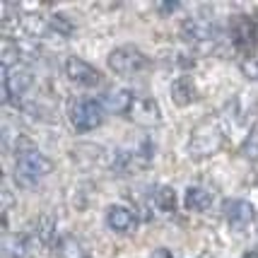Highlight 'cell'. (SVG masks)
<instances>
[{
	"label": "cell",
	"mask_w": 258,
	"mask_h": 258,
	"mask_svg": "<svg viewBox=\"0 0 258 258\" xmlns=\"http://www.w3.org/2000/svg\"><path fill=\"white\" fill-rule=\"evenodd\" d=\"M244 258H258V251H248V253H246Z\"/></svg>",
	"instance_id": "7402d4cb"
},
{
	"label": "cell",
	"mask_w": 258,
	"mask_h": 258,
	"mask_svg": "<svg viewBox=\"0 0 258 258\" xmlns=\"http://www.w3.org/2000/svg\"><path fill=\"white\" fill-rule=\"evenodd\" d=\"M222 140H225V133L220 123L215 118H205L196 125V131L191 135V143H188V150L193 152V157H210L215 155L220 147H222Z\"/></svg>",
	"instance_id": "7a4b0ae2"
},
{
	"label": "cell",
	"mask_w": 258,
	"mask_h": 258,
	"mask_svg": "<svg viewBox=\"0 0 258 258\" xmlns=\"http://www.w3.org/2000/svg\"><path fill=\"white\" fill-rule=\"evenodd\" d=\"M171 99L176 101L179 106H186V104H191L196 99V85H193V80L188 75H181L179 80H174V85H171Z\"/></svg>",
	"instance_id": "5bb4252c"
},
{
	"label": "cell",
	"mask_w": 258,
	"mask_h": 258,
	"mask_svg": "<svg viewBox=\"0 0 258 258\" xmlns=\"http://www.w3.org/2000/svg\"><path fill=\"white\" fill-rule=\"evenodd\" d=\"M232 39L239 48H253L258 39V29H256V20L253 17H246V15H239L234 20V27H232Z\"/></svg>",
	"instance_id": "ba28073f"
},
{
	"label": "cell",
	"mask_w": 258,
	"mask_h": 258,
	"mask_svg": "<svg viewBox=\"0 0 258 258\" xmlns=\"http://www.w3.org/2000/svg\"><path fill=\"white\" fill-rule=\"evenodd\" d=\"M152 201H155V208H157L159 213H174L176 210V191L171 188V186H159L155 196H152Z\"/></svg>",
	"instance_id": "9a60e30c"
},
{
	"label": "cell",
	"mask_w": 258,
	"mask_h": 258,
	"mask_svg": "<svg viewBox=\"0 0 258 258\" xmlns=\"http://www.w3.org/2000/svg\"><path fill=\"white\" fill-rule=\"evenodd\" d=\"M183 205H186V210H193V213H205L213 205V193L201 186H188L186 196H183Z\"/></svg>",
	"instance_id": "4fadbf2b"
},
{
	"label": "cell",
	"mask_w": 258,
	"mask_h": 258,
	"mask_svg": "<svg viewBox=\"0 0 258 258\" xmlns=\"http://www.w3.org/2000/svg\"><path fill=\"white\" fill-rule=\"evenodd\" d=\"M227 222L234 227V229H246L251 227V222L256 220V210H253V205L248 201H232L227 203Z\"/></svg>",
	"instance_id": "52a82bcc"
},
{
	"label": "cell",
	"mask_w": 258,
	"mask_h": 258,
	"mask_svg": "<svg viewBox=\"0 0 258 258\" xmlns=\"http://www.w3.org/2000/svg\"><path fill=\"white\" fill-rule=\"evenodd\" d=\"M109 68H111L116 75H138L140 70L147 68V56L135 48V46H118L109 53Z\"/></svg>",
	"instance_id": "277c9868"
},
{
	"label": "cell",
	"mask_w": 258,
	"mask_h": 258,
	"mask_svg": "<svg viewBox=\"0 0 258 258\" xmlns=\"http://www.w3.org/2000/svg\"><path fill=\"white\" fill-rule=\"evenodd\" d=\"M58 253H60V258H87L85 253H82V248H80V244L73 239V236H66L63 241H60V248H58Z\"/></svg>",
	"instance_id": "e0dca14e"
},
{
	"label": "cell",
	"mask_w": 258,
	"mask_h": 258,
	"mask_svg": "<svg viewBox=\"0 0 258 258\" xmlns=\"http://www.w3.org/2000/svg\"><path fill=\"white\" fill-rule=\"evenodd\" d=\"M66 75L70 82H75L80 87H97L101 82V73L94 66H90L87 60H82L78 56H70L66 60Z\"/></svg>",
	"instance_id": "8992f818"
},
{
	"label": "cell",
	"mask_w": 258,
	"mask_h": 258,
	"mask_svg": "<svg viewBox=\"0 0 258 258\" xmlns=\"http://www.w3.org/2000/svg\"><path fill=\"white\" fill-rule=\"evenodd\" d=\"M48 24H51V27H53L58 34H63V36H70V34H73V29H75L73 24L68 22L66 15H53V17L48 20Z\"/></svg>",
	"instance_id": "d6986e66"
},
{
	"label": "cell",
	"mask_w": 258,
	"mask_h": 258,
	"mask_svg": "<svg viewBox=\"0 0 258 258\" xmlns=\"http://www.w3.org/2000/svg\"><path fill=\"white\" fill-rule=\"evenodd\" d=\"M150 258H174V256H171V251H169V248L162 246V248H155V251H152V256H150Z\"/></svg>",
	"instance_id": "44dd1931"
},
{
	"label": "cell",
	"mask_w": 258,
	"mask_h": 258,
	"mask_svg": "<svg viewBox=\"0 0 258 258\" xmlns=\"http://www.w3.org/2000/svg\"><path fill=\"white\" fill-rule=\"evenodd\" d=\"M183 34L188 41H196V44H213L217 39V27L208 20H188L183 24Z\"/></svg>",
	"instance_id": "9c48e42d"
},
{
	"label": "cell",
	"mask_w": 258,
	"mask_h": 258,
	"mask_svg": "<svg viewBox=\"0 0 258 258\" xmlns=\"http://www.w3.org/2000/svg\"><path fill=\"white\" fill-rule=\"evenodd\" d=\"M135 123L140 125H152L162 121V111H159L157 101L155 99H135V106L128 113Z\"/></svg>",
	"instance_id": "30bf717a"
},
{
	"label": "cell",
	"mask_w": 258,
	"mask_h": 258,
	"mask_svg": "<svg viewBox=\"0 0 258 258\" xmlns=\"http://www.w3.org/2000/svg\"><path fill=\"white\" fill-rule=\"evenodd\" d=\"M106 225L116 234H125V232H131L135 227V215L123 205H111L106 210Z\"/></svg>",
	"instance_id": "8fae6325"
},
{
	"label": "cell",
	"mask_w": 258,
	"mask_h": 258,
	"mask_svg": "<svg viewBox=\"0 0 258 258\" xmlns=\"http://www.w3.org/2000/svg\"><path fill=\"white\" fill-rule=\"evenodd\" d=\"M244 73H246L248 78L258 80V60H248V63H244Z\"/></svg>",
	"instance_id": "ffe728a7"
},
{
	"label": "cell",
	"mask_w": 258,
	"mask_h": 258,
	"mask_svg": "<svg viewBox=\"0 0 258 258\" xmlns=\"http://www.w3.org/2000/svg\"><path fill=\"white\" fill-rule=\"evenodd\" d=\"M34 85V70L29 63H15L10 68H3V92H5V99L12 97H22L24 92Z\"/></svg>",
	"instance_id": "5b68a950"
},
{
	"label": "cell",
	"mask_w": 258,
	"mask_h": 258,
	"mask_svg": "<svg viewBox=\"0 0 258 258\" xmlns=\"http://www.w3.org/2000/svg\"><path fill=\"white\" fill-rule=\"evenodd\" d=\"M5 256L8 258H24L29 256V239L24 234H12L5 236Z\"/></svg>",
	"instance_id": "2e32d148"
},
{
	"label": "cell",
	"mask_w": 258,
	"mask_h": 258,
	"mask_svg": "<svg viewBox=\"0 0 258 258\" xmlns=\"http://www.w3.org/2000/svg\"><path fill=\"white\" fill-rule=\"evenodd\" d=\"M68 118L78 133H90L104 123V106L97 99H78L70 104Z\"/></svg>",
	"instance_id": "3957f363"
},
{
	"label": "cell",
	"mask_w": 258,
	"mask_h": 258,
	"mask_svg": "<svg viewBox=\"0 0 258 258\" xmlns=\"http://www.w3.org/2000/svg\"><path fill=\"white\" fill-rule=\"evenodd\" d=\"M53 229H56V220L44 215V217L39 220V225H36V234H39V239H41L44 244H48V241L53 239Z\"/></svg>",
	"instance_id": "ac0fdd59"
},
{
	"label": "cell",
	"mask_w": 258,
	"mask_h": 258,
	"mask_svg": "<svg viewBox=\"0 0 258 258\" xmlns=\"http://www.w3.org/2000/svg\"><path fill=\"white\" fill-rule=\"evenodd\" d=\"M135 97L133 92L128 90H111L104 94V99H101V106L104 109H109L113 113H131V109L135 106Z\"/></svg>",
	"instance_id": "7c38bea8"
},
{
	"label": "cell",
	"mask_w": 258,
	"mask_h": 258,
	"mask_svg": "<svg viewBox=\"0 0 258 258\" xmlns=\"http://www.w3.org/2000/svg\"><path fill=\"white\" fill-rule=\"evenodd\" d=\"M15 176L22 186H34L36 181H41L44 176H48L53 171V162L41 155L34 145H27L24 150H17L15 157Z\"/></svg>",
	"instance_id": "6da1fadb"
}]
</instances>
